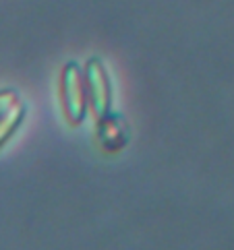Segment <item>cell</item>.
Returning <instances> with one entry per match:
<instances>
[{"label":"cell","instance_id":"3957f363","mask_svg":"<svg viewBox=\"0 0 234 250\" xmlns=\"http://www.w3.org/2000/svg\"><path fill=\"white\" fill-rule=\"evenodd\" d=\"M97 141L108 153H116L120 151L129 141V128L127 122L120 114L108 112L102 118H97Z\"/></svg>","mask_w":234,"mask_h":250},{"label":"cell","instance_id":"277c9868","mask_svg":"<svg viewBox=\"0 0 234 250\" xmlns=\"http://www.w3.org/2000/svg\"><path fill=\"white\" fill-rule=\"evenodd\" d=\"M25 118V105L21 104V100L17 102L8 112H4L0 116V147L15 135V130L21 126V122Z\"/></svg>","mask_w":234,"mask_h":250},{"label":"cell","instance_id":"5b68a950","mask_svg":"<svg viewBox=\"0 0 234 250\" xmlns=\"http://www.w3.org/2000/svg\"><path fill=\"white\" fill-rule=\"evenodd\" d=\"M17 102H19V95H17L13 89H2V91H0V116L11 110Z\"/></svg>","mask_w":234,"mask_h":250},{"label":"cell","instance_id":"6da1fadb","mask_svg":"<svg viewBox=\"0 0 234 250\" xmlns=\"http://www.w3.org/2000/svg\"><path fill=\"white\" fill-rule=\"evenodd\" d=\"M60 93H62V108H65L67 120L77 126L85 120L89 110V97H87V83H85V70L79 66V62L70 60L62 68L60 75Z\"/></svg>","mask_w":234,"mask_h":250},{"label":"cell","instance_id":"7a4b0ae2","mask_svg":"<svg viewBox=\"0 0 234 250\" xmlns=\"http://www.w3.org/2000/svg\"><path fill=\"white\" fill-rule=\"evenodd\" d=\"M85 83H87V97L89 110L94 112L95 120L112 110V87L110 77L106 73V66L100 58H89L85 64Z\"/></svg>","mask_w":234,"mask_h":250}]
</instances>
